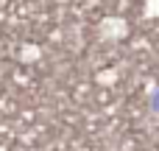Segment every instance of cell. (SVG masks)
<instances>
[{
  "mask_svg": "<svg viewBox=\"0 0 159 151\" xmlns=\"http://www.w3.org/2000/svg\"><path fill=\"white\" fill-rule=\"evenodd\" d=\"M106 31H112L106 39H115V42H117V39H123V36L129 34V25H126L123 17H106V20L101 22V36H103Z\"/></svg>",
  "mask_w": 159,
  "mask_h": 151,
  "instance_id": "6da1fadb",
  "label": "cell"
},
{
  "mask_svg": "<svg viewBox=\"0 0 159 151\" xmlns=\"http://www.w3.org/2000/svg\"><path fill=\"white\" fill-rule=\"evenodd\" d=\"M148 115L151 118L157 115V87L154 84H148Z\"/></svg>",
  "mask_w": 159,
  "mask_h": 151,
  "instance_id": "7a4b0ae2",
  "label": "cell"
}]
</instances>
